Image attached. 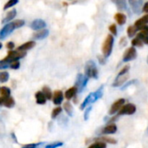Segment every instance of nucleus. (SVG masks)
Masks as SVG:
<instances>
[{
    "mask_svg": "<svg viewBox=\"0 0 148 148\" xmlns=\"http://www.w3.org/2000/svg\"><path fill=\"white\" fill-rule=\"evenodd\" d=\"M85 75L89 79H98L99 78V71L97 65L93 60H88L85 65Z\"/></svg>",
    "mask_w": 148,
    "mask_h": 148,
    "instance_id": "f257e3e1",
    "label": "nucleus"
},
{
    "mask_svg": "<svg viewBox=\"0 0 148 148\" xmlns=\"http://www.w3.org/2000/svg\"><path fill=\"white\" fill-rule=\"evenodd\" d=\"M114 45V36L112 34L107 35L103 45H102V53L107 58L111 56Z\"/></svg>",
    "mask_w": 148,
    "mask_h": 148,
    "instance_id": "f03ea898",
    "label": "nucleus"
},
{
    "mask_svg": "<svg viewBox=\"0 0 148 148\" xmlns=\"http://www.w3.org/2000/svg\"><path fill=\"white\" fill-rule=\"evenodd\" d=\"M25 55H26V51H18V50H17V51L10 50L8 56L5 58H4L3 60L12 63V61H16V60H19L20 58H23L24 57H25Z\"/></svg>",
    "mask_w": 148,
    "mask_h": 148,
    "instance_id": "7ed1b4c3",
    "label": "nucleus"
},
{
    "mask_svg": "<svg viewBox=\"0 0 148 148\" xmlns=\"http://www.w3.org/2000/svg\"><path fill=\"white\" fill-rule=\"evenodd\" d=\"M89 81V78L86 77V75H83L82 73H79L76 78V81H75V86L78 87L79 89V92H82L84 91V89L86 87L87 83Z\"/></svg>",
    "mask_w": 148,
    "mask_h": 148,
    "instance_id": "20e7f679",
    "label": "nucleus"
},
{
    "mask_svg": "<svg viewBox=\"0 0 148 148\" xmlns=\"http://www.w3.org/2000/svg\"><path fill=\"white\" fill-rule=\"evenodd\" d=\"M137 58V51L135 49L134 46H131L129 48H127L124 54H123V58H122V61L124 63H127V62H130V61H132L134 59H136Z\"/></svg>",
    "mask_w": 148,
    "mask_h": 148,
    "instance_id": "39448f33",
    "label": "nucleus"
},
{
    "mask_svg": "<svg viewBox=\"0 0 148 148\" xmlns=\"http://www.w3.org/2000/svg\"><path fill=\"white\" fill-rule=\"evenodd\" d=\"M14 30H16V27H15L13 22L5 25L1 29V31H0V39H1V40L5 39L7 37H9L14 32Z\"/></svg>",
    "mask_w": 148,
    "mask_h": 148,
    "instance_id": "423d86ee",
    "label": "nucleus"
},
{
    "mask_svg": "<svg viewBox=\"0 0 148 148\" xmlns=\"http://www.w3.org/2000/svg\"><path fill=\"white\" fill-rule=\"evenodd\" d=\"M136 106L131 103H128L126 105H124L120 110L118 112V116L122 115H132L136 112Z\"/></svg>",
    "mask_w": 148,
    "mask_h": 148,
    "instance_id": "0eeeda50",
    "label": "nucleus"
},
{
    "mask_svg": "<svg viewBox=\"0 0 148 148\" xmlns=\"http://www.w3.org/2000/svg\"><path fill=\"white\" fill-rule=\"evenodd\" d=\"M125 99H117L112 106H111V108L109 110V114L110 115H114L116 112H118L120 108L125 105Z\"/></svg>",
    "mask_w": 148,
    "mask_h": 148,
    "instance_id": "6e6552de",
    "label": "nucleus"
},
{
    "mask_svg": "<svg viewBox=\"0 0 148 148\" xmlns=\"http://www.w3.org/2000/svg\"><path fill=\"white\" fill-rule=\"evenodd\" d=\"M103 94H104V86H101L99 87V89L94 92H92L90 93V96H91V104L96 102L98 99H101L103 97Z\"/></svg>",
    "mask_w": 148,
    "mask_h": 148,
    "instance_id": "1a4fd4ad",
    "label": "nucleus"
},
{
    "mask_svg": "<svg viewBox=\"0 0 148 148\" xmlns=\"http://www.w3.org/2000/svg\"><path fill=\"white\" fill-rule=\"evenodd\" d=\"M46 27V23L43 19H35L31 24V28L34 31H39L41 29H44Z\"/></svg>",
    "mask_w": 148,
    "mask_h": 148,
    "instance_id": "9d476101",
    "label": "nucleus"
},
{
    "mask_svg": "<svg viewBox=\"0 0 148 148\" xmlns=\"http://www.w3.org/2000/svg\"><path fill=\"white\" fill-rule=\"evenodd\" d=\"M64 100V93L62 91L60 90H57L54 92L53 93V96H52V101L54 103V105L56 106H59L62 104Z\"/></svg>",
    "mask_w": 148,
    "mask_h": 148,
    "instance_id": "9b49d317",
    "label": "nucleus"
},
{
    "mask_svg": "<svg viewBox=\"0 0 148 148\" xmlns=\"http://www.w3.org/2000/svg\"><path fill=\"white\" fill-rule=\"evenodd\" d=\"M79 92V89L76 86H74L69 89H67L64 92V98L67 99V100H71L73 98H75L76 94Z\"/></svg>",
    "mask_w": 148,
    "mask_h": 148,
    "instance_id": "f8f14e48",
    "label": "nucleus"
},
{
    "mask_svg": "<svg viewBox=\"0 0 148 148\" xmlns=\"http://www.w3.org/2000/svg\"><path fill=\"white\" fill-rule=\"evenodd\" d=\"M127 79H128V73L125 74V75H122V76H117L114 82L112 83V87H119L122 85H124L125 82L127 81Z\"/></svg>",
    "mask_w": 148,
    "mask_h": 148,
    "instance_id": "ddd939ff",
    "label": "nucleus"
},
{
    "mask_svg": "<svg viewBox=\"0 0 148 148\" xmlns=\"http://www.w3.org/2000/svg\"><path fill=\"white\" fill-rule=\"evenodd\" d=\"M49 36V30L48 29H41L38 32H37L36 33L33 34V38L36 40H42L46 38Z\"/></svg>",
    "mask_w": 148,
    "mask_h": 148,
    "instance_id": "4468645a",
    "label": "nucleus"
},
{
    "mask_svg": "<svg viewBox=\"0 0 148 148\" xmlns=\"http://www.w3.org/2000/svg\"><path fill=\"white\" fill-rule=\"evenodd\" d=\"M114 19L119 25H124L126 23V16L122 12H117L114 16Z\"/></svg>",
    "mask_w": 148,
    "mask_h": 148,
    "instance_id": "2eb2a0df",
    "label": "nucleus"
},
{
    "mask_svg": "<svg viewBox=\"0 0 148 148\" xmlns=\"http://www.w3.org/2000/svg\"><path fill=\"white\" fill-rule=\"evenodd\" d=\"M111 1L116 5V7L119 11H125V10L127 9L126 0H111Z\"/></svg>",
    "mask_w": 148,
    "mask_h": 148,
    "instance_id": "dca6fc26",
    "label": "nucleus"
},
{
    "mask_svg": "<svg viewBox=\"0 0 148 148\" xmlns=\"http://www.w3.org/2000/svg\"><path fill=\"white\" fill-rule=\"evenodd\" d=\"M2 98V103L5 106L8 108H12L15 106V100L12 97H1Z\"/></svg>",
    "mask_w": 148,
    "mask_h": 148,
    "instance_id": "f3484780",
    "label": "nucleus"
},
{
    "mask_svg": "<svg viewBox=\"0 0 148 148\" xmlns=\"http://www.w3.org/2000/svg\"><path fill=\"white\" fill-rule=\"evenodd\" d=\"M128 2L133 12L136 14H138L140 12V2L138 0H128Z\"/></svg>",
    "mask_w": 148,
    "mask_h": 148,
    "instance_id": "a211bd4d",
    "label": "nucleus"
},
{
    "mask_svg": "<svg viewBox=\"0 0 148 148\" xmlns=\"http://www.w3.org/2000/svg\"><path fill=\"white\" fill-rule=\"evenodd\" d=\"M35 98H36V102L38 105H45L46 103L47 99H46V97L45 96V94L43 93L42 91L37 92L36 94H35Z\"/></svg>",
    "mask_w": 148,
    "mask_h": 148,
    "instance_id": "6ab92c4d",
    "label": "nucleus"
},
{
    "mask_svg": "<svg viewBox=\"0 0 148 148\" xmlns=\"http://www.w3.org/2000/svg\"><path fill=\"white\" fill-rule=\"evenodd\" d=\"M117 130L118 128L115 124H110L103 129L102 133L103 134H113L117 132Z\"/></svg>",
    "mask_w": 148,
    "mask_h": 148,
    "instance_id": "aec40b11",
    "label": "nucleus"
},
{
    "mask_svg": "<svg viewBox=\"0 0 148 148\" xmlns=\"http://www.w3.org/2000/svg\"><path fill=\"white\" fill-rule=\"evenodd\" d=\"M145 25H148V13H146L142 18L136 20V22L134 24V25L138 28H138H140L141 26Z\"/></svg>",
    "mask_w": 148,
    "mask_h": 148,
    "instance_id": "412c9836",
    "label": "nucleus"
},
{
    "mask_svg": "<svg viewBox=\"0 0 148 148\" xmlns=\"http://www.w3.org/2000/svg\"><path fill=\"white\" fill-rule=\"evenodd\" d=\"M17 16V11L15 9H12V11H10L9 12H7L5 18L2 20V23L5 24V23H8V22H11L12 20H13Z\"/></svg>",
    "mask_w": 148,
    "mask_h": 148,
    "instance_id": "4be33fe9",
    "label": "nucleus"
},
{
    "mask_svg": "<svg viewBox=\"0 0 148 148\" xmlns=\"http://www.w3.org/2000/svg\"><path fill=\"white\" fill-rule=\"evenodd\" d=\"M35 45H36L35 41H28V42H26V43H25V44L21 45L20 46H18V51H28V50H30V49L33 48Z\"/></svg>",
    "mask_w": 148,
    "mask_h": 148,
    "instance_id": "5701e85b",
    "label": "nucleus"
},
{
    "mask_svg": "<svg viewBox=\"0 0 148 148\" xmlns=\"http://www.w3.org/2000/svg\"><path fill=\"white\" fill-rule=\"evenodd\" d=\"M138 28L135 26V25H130V26H128V28H127V36L129 37V38H133L134 36H136L137 35V32H138Z\"/></svg>",
    "mask_w": 148,
    "mask_h": 148,
    "instance_id": "b1692460",
    "label": "nucleus"
},
{
    "mask_svg": "<svg viewBox=\"0 0 148 148\" xmlns=\"http://www.w3.org/2000/svg\"><path fill=\"white\" fill-rule=\"evenodd\" d=\"M64 110L65 111V112L70 116L71 117L73 115V107L71 106V104L70 102H65L64 103Z\"/></svg>",
    "mask_w": 148,
    "mask_h": 148,
    "instance_id": "393cba45",
    "label": "nucleus"
},
{
    "mask_svg": "<svg viewBox=\"0 0 148 148\" xmlns=\"http://www.w3.org/2000/svg\"><path fill=\"white\" fill-rule=\"evenodd\" d=\"M144 45L145 44L143 43V41L139 38H138L137 36L135 38H133L132 40V45L134 47H143Z\"/></svg>",
    "mask_w": 148,
    "mask_h": 148,
    "instance_id": "a878e982",
    "label": "nucleus"
},
{
    "mask_svg": "<svg viewBox=\"0 0 148 148\" xmlns=\"http://www.w3.org/2000/svg\"><path fill=\"white\" fill-rule=\"evenodd\" d=\"M42 92H43V93L45 94V96L46 97V99H47L48 100L52 99L53 94H52V92H51V90L48 86H44L43 89H42Z\"/></svg>",
    "mask_w": 148,
    "mask_h": 148,
    "instance_id": "bb28decb",
    "label": "nucleus"
},
{
    "mask_svg": "<svg viewBox=\"0 0 148 148\" xmlns=\"http://www.w3.org/2000/svg\"><path fill=\"white\" fill-rule=\"evenodd\" d=\"M10 74L7 71H1L0 72V82L1 83H5L9 80Z\"/></svg>",
    "mask_w": 148,
    "mask_h": 148,
    "instance_id": "cd10ccee",
    "label": "nucleus"
},
{
    "mask_svg": "<svg viewBox=\"0 0 148 148\" xmlns=\"http://www.w3.org/2000/svg\"><path fill=\"white\" fill-rule=\"evenodd\" d=\"M18 1L19 0H8L7 1V3L5 5V6H4V11L5 10H7V9H9V8H12V7H13V6H15L18 3Z\"/></svg>",
    "mask_w": 148,
    "mask_h": 148,
    "instance_id": "c85d7f7f",
    "label": "nucleus"
},
{
    "mask_svg": "<svg viewBox=\"0 0 148 148\" xmlns=\"http://www.w3.org/2000/svg\"><path fill=\"white\" fill-rule=\"evenodd\" d=\"M99 141H103L106 142V144H116L117 140L112 138H109V137H101L99 138H98Z\"/></svg>",
    "mask_w": 148,
    "mask_h": 148,
    "instance_id": "c756f323",
    "label": "nucleus"
},
{
    "mask_svg": "<svg viewBox=\"0 0 148 148\" xmlns=\"http://www.w3.org/2000/svg\"><path fill=\"white\" fill-rule=\"evenodd\" d=\"M88 148H106V143L103 141H99L91 145Z\"/></svg>",
    "mask_w": 148,
    "mask_h": 148,
    "instance_id": "7c9ffc66",
    "label": "nucleus"
},
{
    "mask_svg": "<svg viewBox=\"0 0 148 148\" xmlns=\"http://www.w3.org/2000/svg\"><path fill=\"white\" fill-rule=\"evenodd\" d=\"M0 93H1L2 97H9V96H11V89L9 87L3 86V87H1Z\"/></svg>",
    "mask_w": 148,
    "mask_h": 148,
    "instance_id": "2f4dec72",
    "label": "nucleus"
},
{
    "mask_svg": "<svg viewBox=\"0 0 148 148\" xmlns=\"http://www.w3.org/2000/svg\"><path fill=\"white\" fill-rule=\"evenodd\" d=\"M62 112V108L60 106H57L51 112V119H56Z\"/></svg>",
    "mask_w": 148,
    "mask_h": 148,
    "instance_id": "473e14b6",
    "label": "nucleus"
},
{
    "mask_svg": "<svg viewBox=\"0 0 148 148\" xmlns=\"http://www.w3.org/2000/svg\"><path fill=\"white\" fill-rule=\"evenodd\" d=\"M138 38H139L142 41H143V43L145 44V45H148V35H146V34H144V33H142V32H138V33H137V35H136Z\"/></svg>",
    "mask_w": 148,
    "mask_h": 148,
    "instance_id": "72a5a7b5",
    "label": "nucleus"
},
{
    "mask_svg": "<svg viewBox=\"0 0 148 148\" xmlns=\"http://www.w3.org/2000/svg\"><path fill=\"white\" fill-rule=\"evenodd\" d=\"M44 143L39 142V143H32V144H27L23 145L21 148H39Z\"/></svg>",
    "mask_w": 148,
    "mask_h": 148,
    "instance_id": "f704fd0d",
    "label": "nucleus"
},
{
    "mask_svg": "<svg viewBox=\"0 0 148 148\" xmlns=\"http://www.w3.org/2000/svg\"><path fill=\"white\" fill-rule=\"evenodd\" d=\"M89 104H91V96H90V94L85 99V100H84L83 103L81 104V106H80V110H85V108H86Z\"/></svg>",
    "mask_w": 148,
    "mask_h": 148,
    "instance_id": "c9c22d12",
    "label": "nucleus"
},
{
    "mask_svg": "<svg viewBox=\"0 0 148 148\" xmlns=\"http://www.w3.org/2000/svg\"><path fill=\"white\" fill-rule=\"evenodd\" d=\"M129 70H130V65H129V64L125 65V66L119 71V72L118 73V75H117V76H122V75H125V74H127L128 71H129Z\"/></svg>",
    "mask_w": 148,
    "mask_h": 148,
    "instance_id": "e433bc0d",
    "label": "nucleus"
},
{
    "mask_svg": "<svg viewBox=\"0 0 148 148\" xmlns=\"http://www.w3.org/2000/svg\"><path fill=\"white\" fill-rule=\"evenodd\" d=\"M109 32L113 36H117L118 35V29H117V25L115 24H112L109 26Z\"/></svg>",
    "mask_w": 148,
    "mask_h": 148,
    "instance_id": "4c0bfd02",
    "label": "nucleus"
},
{
    "mask_svg": "<svg viewBox=\"0 0 148 148\" xmlns=\"http://www.w3.org/2000/svg\"><path fill=\"white\" fill-rule=\"evenodd\" d=\"M64 145L63 142H55V143H51V144H49L47 145L45 148H58V147H60Z\"/></svg>",
    "mask_w": 148,
    "mask_h": 148,
    "instance_id": "58836bf2",
    "label": "nucleus"
},
{
    "mask_svg": "<svg viewBox=\"0 0 148 148\" xmlns=\"http://www.w3.org/2000/svg\"><path fill=\"white\" fill-rule=\"evenodd\" d=\"M13 24H14L16 29H18V28H21L25 25V21L23 19H18V20L13 21Z\"/></svg>",
    "mask_w": 148,
    "mask_h": 148,
    "instance_id": "ea45409f",
    "label": "nucleus"
},
{
    "mask_svg": "<svg viewBox=\"0 0 148 148\" xmlns=\"http://www.w3.org/2000/svg\"><path fill=\"white\" fill-rule=\"evenodd\" d=\"M11 66V63L10 62H7V61H0V70L2 69H7Z\"/></svg>",
    "mask_w": 148,
    "mask_h": 148,
    "instance_id": "a19ab883",
    "label": "nucleus"
},
{
    "mask_svg": "<svg viewBox=\"0 0 148 148\" xmlns=\"http://www.w3.org/2000/svg\"><path fill=\"white\" fill-rule=\"evenodd\" d=\"M135 82H137V79H132V80H130V81H128V82L125 83V84H124V86L121 87V90H122V91L125 90L126 88H128L130 86H132V84H134Z\"/></svg>",
    "mask_w": 148,
    "mask_h": 148,
    "instance_id": "79ce46f5",
    "label": "nucleus"
},
{
    "mask_svg": "<svg viewBox=\"0 0 148 148\" xmlns=\"http://www.w3.org/2000/svg\"><path fill=\"white\" fill-rule=\"evenodd\" d=\"M19 67H20V63H19V61H18V60L12 61V62L11 63V66H10V68H12V69H13V70H18Z\"/></svg>",
    "mask_w": 148,
    "mask_h": 148,
    "instance_id": "37998d69",
    "label": "nucleus"
},
{
    "mask_svg": "<svg viewBox=\"0 0 148 148\" xmlns=\"http://www.w3.org/2000/svg\"><path fill=\"white\" fill-rule=\"evenodd\" d=\"M92 109V106H89V107H87V108L86 109L85 113H84V119H85V120H88V119H89V115H90V112H91Z\"/></svg>",
    "mask_w": 148,
    "mask_h": 148,
    "instance_id": "c03bdc74",
    "label": "nucleus"
},
{
    "mask_svg": "<svg viewBox=\"0 0 148 148\" xmlns=\"http://www.w3.org/2000/svg\"><path fill=\"white\" fill-rule=\"evenodd\" d=\"M98 60H99V63L101 64V65H104L106 64V58L104 56V55H98Z\"/></svg>",
    "mask_w": 148,
    "mask_h": 148,
    "instance_id": "a18cd8bd",
    "label": "nucleus"
},
{
    "mask_svg": "<svg viewBox=\"0 0 148 148\" xmlns=\"http://www.w3.org/2000/svg\"><path fill=\"white\" fill-rule=\"evenodd\" d=\"M138 31L144 34H146L148 35V25H143L141 26L140 28H138Z\"/></svg>",
    "mask_w": 148,
    "mask_h": 148,
    "instance_id": "49530a36",
    "label": "nucleus"
},
{
    "mask_svg": "<svg viewBox=\"0 0 148 148\" xmlns=\"http://www.w3.org/2000/svg\"><path fill=\"white\" fill-rule=\"evenodd\" d=\"M6 47H7L9 50H13L14 47H15V44H14L13 42H9V43H7Z\"/></svg>",
    "mask_w": 148,
    "mask_h": 148,
    "instance_id": "de8ad7c7",
    "label": "nucleus"
},
{
    "mask_svg": "<svg viewBox=\"0 0 148 148\" xmlns=\"http://www.w3.org/2000/svg\"><path fill=\"white\" fill-rule=\"evenodd\" d=\"M142 11H143L145 13H148V1H146V2L145 3V5H144V6H143Z\"/></svg>",
    "mask_w": 148,
    "mask_h": 148,
    "instance_id": "09e8293b",
    "label": "nucleus"
},
{
    "mask_svg": "<svg viewBox=\"0 0 148 148\" xmlns=\"http://www.w3.org/2000/svg\"><path fill=\"white\" fill-rule=\"evenodd\" d=\"M125 44H126V38H125V37H123V38L120 39L119 45H120L121 46H125Z\"/></svg>",
    "mask_w": 148,
    "mask_h": 148,
    "instance_id": "8fccbe9b",
    "label": "nucleus"
},
{
    "mask_svg": "<svg viewBox=\"0 0 148 148\" xmlns=\"http://www.w3.org/2000/svg\"><path fill=\"white\" fill-rule=\"evenodd\" d=\"M12 138H13V139H14V140H15V141L17 142V138H16V136H15V134H14L13 132L12 133Z\"/></svg>",
    "mask_w": 148,
    "mask_h": 148,
    "instance_id": "3c124183",
    "label": "nucleus"
},
{
    "mask_svg": "<svg viewBox=\"0 0 148 148\" xmlns=\"http://www.w3.org/2000/svg\"><path fill=\"white\" fill-rule=\"evenodd\" d=\"M3 47V45L1 44V43H0V50H1V48Z\"/></svg>",
    "mask_w": 148,
    "mask_h": 148,
    "instance_id": "603ef678",
    "label": "nucleus"
},
{
    "mask_svg": "<svg viewBox=\"0 0 148 148\" xmlns=\"http://www.w3.org/2000/svg\"><path fill=\"white\" fill-rule=\"evenodd\" d=\"M146 62H147V64H148V55H147V58H146Z\"/></svg>",
    "mask_w": 148,
    "mask_h": 148,
    "instance_id": "864d4df0",
    "label": "nucleus"
},
{
    "mask_svg": "<svg viewBox=\"0 0 148 148\" xmlns=\"http://www.w3.org/2000/svg\"><path fill=\"white\" fill-rule=\"evenodd\" d=\"M0 91H1V88H0Z\"/></svg>",
    "mask_w": 148,
    "mask_h": 148,
    "instance_id": "5fc2aeb1",
    "label": "nucleus"
},
{
    "mask_svg": "<svg viewBox=\"0 0 148 148\" xmlns=\"http://www.w3.org/2000/svg\"><path fill=\"white\" fill-rule=\"evenodd\" d=\"M147 131H148V130H147Z\"/></svg>",
    "mask_w": 148,
    "mask_h": 148,
    "instance_id": "6e6d98bb",
    "label": "nucleus"
}]
</instances>
